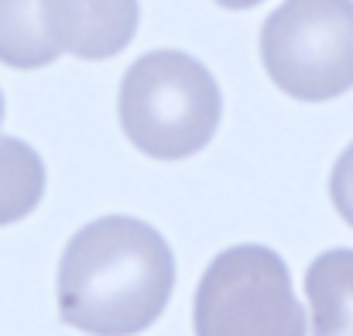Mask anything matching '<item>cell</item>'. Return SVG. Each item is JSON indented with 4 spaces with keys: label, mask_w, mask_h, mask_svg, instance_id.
<instances>
[{
    "label": "cell",
    "mask_w": 353,
    "mask_h": 336,
    "mask_svg": "<svg viewBox=\"0 0 353 336\" xmlns=\"http://www.w3.org/2000/svg\"><path fill=\"white\" fill-rule=\"evenodd\" d=\"M59 316L90 336L144 333L168 306L175 257L165 237L134 217L86 224L59 261Z\"/></svg>",
    "instance_id": "cell-1"
},
{
    "label": "cell",
    "mask_w": 353,
    "mask_h": 336,
    "mask_svg": "<svg viewBox=\"0 0 353 336\" xmlns=\"http://www.w3.org/2000/svg\"><path fill=\"white\" fill-rule=\"evenodd\" d=\"M120 127L151 158H189L203 151L223 113V97L210 69L185 52H148L120 79Z\"/></svg>",
    "instance_id": "cell-2"
},
{
    "label": "cell",
    "mask_w": 353,
    "mask_h": 336,
    "mask_svg": "<svg viewBox=\"0 0 353 336\" xmlns=\"http://www.w3.org/2000/svg\"><path fill=\"white\" fill-rule=\"evenodd\" d=\"M271 83L305 103L353 86V0H285L261 28Z\"/></svg>",
    "instance_id": "cell-3"
},
{
    "label": "cell",
    "mask_w": 353,
    "mask_h": 336,
    "mask_svg": "<svg viewBox=\"0 0 353 336\" xmlns=\"http://www.w3.org/2000/svg\"><path fill=\"white\" fill-rule=\"evenodd\" d=\"M196 336H305L285 261L261 244L216 254L196 288Z\"/></svg>",
    "instance_id": "cell-4"
},
{
    "label": "cell",
    "mask_w": 353,
    "mask_h": 336,
    "mask_svg": "<svg viewBox=\"0 0 353 336\" xmlns=\"http://www.w3.org/2000/svg\"><path fill=\"white\" fill-rule=\"evenodd\" d=\"M48 34L76 59H110L137 31V0H45Z\"/></svg>",
    "instance_id": "cell-5"
},
{
    "label": "cell",
    "mask_w": 353,
    "mask_h": 336,
    "mask_svg": "<svg viewBox=\"0 0 353 336\" xmlns=\"http://www.w3.org/2000/svg\"><path fill=\"white\" fill-rule=\"evenodd\" d=\"M312 336H353V250L319 254L305 271Z\"/></svg>",
    "instance_id": "cell-6"
},
{
    "label": "cell",
    "mask_w": 353,
    "mask_h": 336,
    "mask_svg": "<svg viewBox=\"0 0 353 336\" xmlns=\"http://www.w3.org/2000/svg\"><path fill=\"white\" fill-rule=\"evenodd\" d=\"M62 52L48 34L45 0H0V62L10 69H41Z\"/></svg>",
    "instance_id": "cell-7"
},
{
    "label": "cell",
    "mask_w": 353,
    "mask_h": 336,
    "mask_svg": "<svg viewBox=\"0 0 353 336\" xmlns=\"http://www.w3.org/2000/svg\"><path fill=\"white\" fill-rule=\"evenodd\" d=\"M45 196V161L28 141L0 134V226L24 220Z\"/></svg>",
    "instance_id": "cell-8"
},
{
    "label": "cell",
    "mask_w": 353,
    "mask_h": 336,
    "mask_svg": "<svg viewBox=\"0 0 353 336\" xmlns=\"http://www.w3.org/2000/svg\"><path fill=\"white\" fill-rule=\"evenodd\" d=\"M330 199L336 213L353 226V144L336 158L333 175H330Z\"/></svg>",
    "instance_id": "cell-9"
},
{
    "label": "cell",
    "mask_w": 353,
    "mask_h": 336,
    "mask_svg": "<svg viewBox=\"0 0 353 336\" xmlns=\"http://www.w3.org/2000/svg\"><path fill=\"white\" fill-rule=\"evenodd\" d=\"M220 7H227V10H247V7H254V3H261V0H216Z\"/></svg>",
    "instance_id": "cell-10"
},
{
    "label": "cell",
    "mask_w": 353,
    "mask_h": 336,
    "mask_svg": "<svg viewBox=\"0 0 353 336\" xmlns=\"http://www.w3.org/2000/svg\"><path fill=\"white\" fill-rule=\"evenodd\" d=\"M0 120H3V97H0Z\"/></svg>",
    "instance_id": "cell-11"
}]
</instances>
